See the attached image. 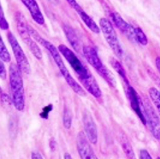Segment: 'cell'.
Returning <instances> with one entry per match:
<instances>
[{
	"instance_id": "1",
	"label": "cell",
	"mask_w": 160,
	"mask_h": 159,
	"mask_svg": "<svg viewBox=\"0 0 160 159\" xmlns=\"http://www.w3.org/2000/svg\"><path fill=\"white\" fill-rule=\"evenodd\" d=\"M58 50L71 66L73 70L75 71V75L77 76V79L82 83V87L94 97L98 99L101 98L102 92L98 87V82L96 81L91 72L89 71L88 68L75 55V52L65 45H60L58 47Z\"/></svg>"
},
{
	"instance_id": "2",
	"label": "cell",
	"mask_w": 160,
	"mask_h": 159,
	"mask_svg": "<svg viewBox=\"0 0 160 159\" xmlns=\"http://www.w3.org/2000/svg\"><path fill=\"white\" fill-rule=\"evenodd\" d=\"M28 32L31 34V36L33 37V39L39 43V45L44 46L49 52V53L52 56V57L54 60V62H55V63L58 66L59 71L61 72V75H62V77L64 78L66 82L68 83L69 87L71 88L72 90L75 92L76 94L79 95V96H82V97L86 96L85 90L83 89V87L79 84L77 81H75V79L72 77L69 69L67 68V67L64 64V62H63V60L62 59L61 54L58 52V48H56L55 46L52 45L51 42L47 41L45 39H43L42 37L39 34V32H37L33 27H31L30 25H28Z\"/></svg>"
},
{
	"instance_id": "3",
	"label": "cell",
	"mask_w": 160,
	"mask_h": 159,
	"mask_svg": "<svg viewBox=\"0 0 160 159\" xmlns=\"http://www.w3.org/2000/svg\"><path fill=\"white\" fill-rule=\"evenodd\" d=\"M9 75L11 99L14 107L18 111H22L25 108V91L22 71L17 65L11 63L9 68Z\"/></svg>"
},
{
	"instance_id": "4",
	"label": "cell",
	"mask_w": 160,
	"mask_h": 159,
	"mask_svg": "<svg viewBox=\"0 0 160 159\" xmlns=\"http://www.w3.org/2000/svg\"><path fill=\"white\" fill-rule=\"evenodd\" d=\"M82 53H83L84 57L87 59L88 62L94 68L98 75H100L111 87H116L117 83L115 81L114 76L112 75L111 71L105 67V64L102 62L98 57L97 51L92 46H85L82 47Z\"/></svg>"
},
{
	"instance_id": "5",
	"label": "cell",
	"mask_w": 160,
	"mask_h": 159,
	"mask_svg": "<svg viewBox=\"0 0 160 159\" xmlns=\"http://www.w3.org/2000/svg\"><path fill=\"white\" fill-rule=\"evenodd\" d=\"M16 18V22H17V27L18 30L21 38L22 39L24 43L26 44L28 47L29 48L33 55L38 60L42 59V52L38 46V44L35 42V40L33 39V37L28 32V23L26 22L25 17L20 11H17L15 16Z\"/></svg>"
},
{
	"instance_id": "6",
	"label": "cell",
	"mask_w": 160,
	"mask_h": 159,
	"mask_svg": "<svg viewBox=\"0 0 160 159\" xmlns=\"http://www.w3.org/2000/svg\"><path fill=\"white\" fill-rule=\"evenodd\" d=\"M99 25H100V30L103 32L105 40L112 50V52H114L115 55L118 58H122L123 52L122 49L121 44L118 40L117 32L114 30L111 22L106 18H101L99 20Z\"/></svg>"
},
{
	"instance_id": "7",
	"label": "cell",
	"mask_w": 160,
	"mask_h": 159,
	"mask_svg": "<svg viewBox=\"0 0 160 159\" xmlns=\"http://www.w3.org/2000/svg\"><path fill=\"white\" fill-rule=\"evenodd\" d=\"M7 38H8V41L10 43L11 49L13 51V54L15 56V58L17 61V65L22 73H24L26 75H28L31 71V68H30V64L27 56L23 52L22 48L20 46L18 40L17 38L15 37L13 33L11 32H8L7 33Z\"/></svg>"
},
{
	"instance_id": "8",
	"label": "cell",
	"mask_w": 160,
	"mask_h": 159,
	"mask_svg": "<svg viewBox=\"0 0 160 159\" xmlns=\"http://www.w3.org/2000/svg\"><path fill=\"white\" fill-rule=\"evenodd\" d=\"M143 113L152 136L157 140H160V118L150 101L147 98L143 101Z\"/></svg>"
},
{
	"instance_id": "9",
	"label": "cell",
	"mask_w": 160,
	"mask_h": 159,
	"mask_svg": "<svg viewBox=\"0 0 160 159\" xmlns=\"http://www.w3.org/2000/svg\"><path fill=\"white\" fill-rule=\"evenodd\" d=\"M76 147L81 159H98L85 133L80 132L77 134Z\"/></svg>"
},
{
	"instance_id": "10",
	"label": "cell",
	"mask_w": 160,
	"mask_h": 159,
	"mask_svg": "<svg viewBox=\"0 0 160 159\" xmlns=\"http://www.w3.org/2000/svg\"><path fill=\"white\" fill-rule=\"evenodd\" d=\"M110 16L112 20V22L115 24V26L117 27L118 29L127 37L128 39L131 40L132 42H137L136 37H135V27L126 22L118 12H115V11L111 12Z\"/></svg>"
},
{
	"instance_id": "11",
	"label": "cell",
	"mask_w": 160,
	"mask_h": 159,
	"mask_svg": "<svg viewBox=\"0 0 160 159\" xmlns=\"http://www.w3.org/2000/svg\"><path fill=\"white\" fill-rule=\"evenodd\" d=\"M82 123L84 127V133L88 137L89 142L93 145L97 144L98 141V130L94 122L93 118L88 111H84L82 117Z\"/></svg>"
},
{
	"instance_id": "12",
	"label": "cell",
	"mask_w": 160,
	"mask_h": 159,
	"mask_svg": "<svg viewBox=\"0 0 160 159\" xmlns=\"http://www.w3.org/2000/svg\"><path fill=\"white\" fill-rule=\"evenodd\" d=\"M127 97L129 100L132 109L134 110L138 117H140V119L143 122L144 125H147L143 113V102L141 101V97H139L136 91L129 85L127 86Z\"/></svg>"
},
{
	"instance_id": "13",
	"label": "cell",
	"mask_w": 160,
	"mask_h": 159,
	"mask_svg": "<svg viewBox=\"0 0 160 159\" xmlns=\"http://www.w3.org/2000/svg\"><path fill=\"white\" fill-rule=\"evenodd\" d=\"M21 1L29 11L33 21L37 24L43 26L45 24V18L43 16L42 12L39 9V4L37 3L36 0H21Z\"/></svg>"
},
{
	"instance_id": "14",
	"label": "cell",
	"mask_w": 160,
	"mask_h": 159,
	"mask_svg": "<svg viewBox=\"0 0 160 159\" xmlns=\"http://www.w3.org/2000/svg\"><path fill=\"white\" fill-rule=\"evenodd\" d=\"M62 29H63V32H64V34H65L68 41H69V44L71 45L75 52H80L81 51L82 52V46H81V41H80L78 36L75 33L74 29L69 25H63Z\"/></svg>"
},
{
	"instance_id": "15",
	"label": "cell",
	"mask_w": 160,
	"mask_h": 159,
	"mask_svg": "<svg viewBox=\"0 0 160 159\" xmlns=\"http://www.w3.org/2000/svg\"><path fill=\"white\" fill-rule=\"evenodd\" d=\"M118 140H119V143L121 145L122 149L123 151V152L126 155L128 159H136L135 154H134V150L133 147L131 146L129 140L127 138V136L125 135L124 133H119L118 134Z\"/></svg>"
},
{
	"instance_id": "16",
	"label": "cell",
	"mask_w": 160,
	"mask_h": 159,
	"mask_svg": "<svg viewBox=\"0 0 160 159\" xmlns=\"http://www.w3.org/2000/svg\"><path fill=\"white\" fill-rule=\"evenodd\" d=\"M77 14H78L80 17H81V19L82 20V22L85 23V25L88 27L89 29L91 30L92 32H94V33H99L100 32V28H99V27L96 24L93 20L92 19L91 17L88 15V14L86 13L85 11L83 10V9H81L80 10L77 11Z\"/></svg>"
},
{
	"instance_id": "17",
	"label": "cell",
	"mask_w": 160,
	"mask_h": 159,
	"mask_svg": "<svg viewBox=\"0 0 160 159\" xmlns=\"http://www.w3.org/2000/svg\"><path fill=\"white\" fill-rule=\"evenodd\" d=\"M149 96L160 116V92L156 87H151L149 89Z\"/></svg>"
},
{
	"instance_id": "18",
	"label": "cell",
	"mask_w": 160,
	"mask_h": 159,
	"mask_svg": "<svg viewBox=\"0 0 160 159\" xmlns=\"http://www.w3.org/2000/svg\"><path fill=\"white\" fill-rule=\"evenodd\" d=\"M111 66L114 68V69L116 70L117 73H118V75L121 76L122 80L124 81V82L127 84V86H128V81L127 76H126V72H125L124 68L122 66V64L120 62H118L117 59L112 58L111 60Z\"/></svg>"
},
{
	"instance_id": "19",
	"label": "cell",
	"mask_w": 160,
	"mask_h": 159,
	"mask_svg": "<svg viewBox=\"0 0 160 159\" xmlns=\"http://www.w3.org/2000/svg\"><path fill=\"white\" fill-rule=\"evenodd\" d=\"M0 58L5 62H10L11 60L10 52L8 51L1 35H0Z\"/></svg>"
},
{
	"instance_id": "20",
	"label": "cell",
	"mask_w": 160,
	"mask_h": 159,
	"mask_svg": "<svg viewBox=\"0 0 160 159\" xmlns=\"http://www.w3.org/2000/svg\"><path fill=\"white\" fill-rule=\"evenodd\" d=\"M72 120H73V116H72L71 111L65 107L63 111V116H62V123L66 129H69L71 127Z\"/></svg>"
},
{
	"instance_id": "21",
	"label": "cell",
	"mask_w": 160,
	"mask_h": 159,
	"mask_svg": "<svg viewBox=\"0 0 160 159\" xmlns=\"http://www.w3.org/2000/svg\"><path fill=\"white\" fill-rule=\"evenodd\" d=\"M135 37L138 43H140L142 46H147L148 44V39L147 35L144 33L141 28L140 27H135Z\"/></svg>"
},
{
	"instance_id": "22",
	"label": "cell",
	"mask_w": 160,
	"mask_h": 159,
	"mask_svg": "<svg viewBox=\"0 0 160 159\" xmlns=\"http://www.w3.org/2000/svg\"><path fill=\"white\" fill-rule=\"evenodd\" d=\"M0 29L2 30H8L9 29V23L7 22L4 12H3V8L0 3Z\"/></svg>"
},
{
	"instance_id": "23",
	"label": "cell",
	"mask_w": 160,
	"mask_h": 159,
	"mask_svg": "<svg viewBox=\"0 0 160 159\" xmlns=\"http://www.w3.org/2000/svg\"><path fill=\"white\" fill-rule=\"evenodd\" d=\"M0 97H1V101H2L3 104V105H5V106H10V104H13V103H12V99H10V97L7 94H5L4 92H2V93H1Z\"/></svg>"
},
{
	"instance_id": "24",
	"label": "cell",
	"mask_w": 160,
	"mask_h": 159,
	"mask_svg": "<svg viewBox=\"0 0 160 159\" xmlns=\"http://www.w3.org/2000/svg\"><path fill=\"white\" fill-rule=\"evenodd\" d=\"M0 78L2 80H6L7 78L6 68L3 64V61L1 58H0Z\"/></svg>"
},
{
	"instance_id": "25",
	"label": "cell",
	"mask_w": 160,
	"mask_h": 159,
	"mask_svg": "<svg viewBox=\"0 0 160 159\" xmlns=\"http://www.w3.org/2000/svg\"><path fill=\"white\" fill-rule=\"evenodd\" d=\"M67 2L69 3V5H70L76 12L82 9V7L80 6V4L76 2V0H67Z\"/></svg>"
},
{
	"instance_id": "26",
	"label": "cell",
	"mask_w": 160,
	"mask_h": 159,
	"mask_svg": "<svg viewBox=\"0 0 160 159\" xmlns=\"http://www.w3.org/2000/svg\"><path fill=\"white\" fill-rule=\"evenodd\" d=\"M140 159H152L147 150H141L140 152Z\"/></svg>"
},
{
	"instance_id": "27",
	"label": "cell",
	"mask_w": 160,
	"mask_h": 159,
	"mask_svg": "<svg viewBox=\"0 0 160 159\" xmlns=\"http://www.w3.org/2000/svg\"><path fill=\"white\" fill-rule=\"evenodd\" d=\"M31 159H43L41 154L37 152H33L31 154Z\"/></svg>"
},
{
	"instance_id": "28",
	"label": "cell",
	"mask_w": 160,
	"mask_h": 159,
	"mask_svg": "<svg viewBox=\"0 0 160 159\" xmlns=\"http://www.w3.org/2000/svg\"><path fill=\"white\" fill-rule=\"evenodd\" d=\"M156 66H157L158 71L160 72V57H158V58L156 59Z\"/></svg>"
},
{
	"instance_id": "29",
	"label": "cell",
	"mask_w": 160,
	"mask_h": 159,
	"mask_svg": "<svg viewBox=\"0 0 160 159\" xmlns=\"http://www.w3.org/2000/svg\"><path fill=\"white\" fill-rule=\"evenodd\" d=\"M63 157H64V159H72L71 156H70V154H69V153H65Z\"/></svg>"
},
{
	"instance_id": "30",
	"label": "cell",
	"mask_w": 160,
	"mask_h": 159,
	"mask_svg": "<svg viewBox=\"0 0 160 159\" xmlns=\"http://www.w3.org/2000/svg\"><path fill=\"white\" fill-rule=\"evenodd\" d=\"M3 92H2V89H1V87H0V95H1V93H2Z\"/></svg>"
},
{
	"instance_id": "31",
	"label": "cell",
	"mask_w": 160,
	"mask_h": 159,
	"mask_svg": "<svg viewBox=\"0 0 160 159\" xmlns=\"http://www.w3.org/2000/svg\"><path fill=\"white\" fill-rule=\"evenodd\" d=\"M157 159H160V157H157Z\"/></svg>"
}]
</instances>
